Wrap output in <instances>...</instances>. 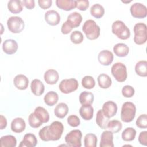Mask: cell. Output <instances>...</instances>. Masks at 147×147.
Here are the masks:
<instances>
[{
	"label": "cell",
	"instance_id": "15",
	"mask_svg": "<svg viewBox=\"0 0 147 147\" xmlns=\"http://www.w3.org/2000/svg\"><path fill=\"white\" fill-rule=\"evenodd\" d=\"M2 49L5 53L7 55H13L15 53L18 49V44L14 40H6L3 42Z\"/></svg>",
	"mask_w": 147,
	"mask_h": 147
},
{
	"label": "cell",
	"instance_id": "16",
	"mask_svg": "<svg viewBox=\"0 0 147 147\" xmlns=\"http://www.w3.org/2000/svg\"><path fill=\"white\" fill-rule=\"evenodd\" d=\"M82 21V15L80 13L75 11L69 14L68 16L67 20L65 22L72 29H73L79 26Z\"/></svg>",
	"mask_w": 147,
	"mask_h": 147
},
{
	"label": "cell",
	"instance_id": "12",
	"mask_svg": "<svg viewBox=\"0 0 147 147\" xmlns=\"http://www.w3.org/2000/svg\"><path fill=\"white\" fill-rule=\"evenodd\" d=\"M98 59L100 64L104 66H108L112 63L114 59V55L109 50H103L99 53Z\"/></svg>",
	"mask_w": 147,
	"mask_h": 147
},
{
	"label": "cell",
	"instance_id": "49",
	"mask_svg": "<svg viewBox=\"0 0 147 147\" xmlns=\"http://www.w3.org/2000/svg\"><path fill=\"white\" fill-rule=\"evenodd\" d=\"M0 117V129L3 130L7 126V120L6 118L2 115H1Z\"/></svg>",
	"mask_w": 147,
	"mask_h": 147
},
{
	"label": "cell",
	"instance_id": "14",
	"mask_svg": "<svg viewBox=\"0 0 147 147\" xmlns=\"http://www.w3.org/2000/svg\"><path fill=\"white\" fill-rule=\"evenodd\" d=\"M100 147H114L113 133L110 130L102 132L100 137Z\"/></svg>",
	"mask_w": 147,
	"mask_h": 147
},
{
	"label": "cell",
	"instance_id": "5",
	"mask_svg": "<svg viewBox=\"0 0 147 147\" xmlns=\"http://www.w3.org/2000/svg\"><path fill=\"white\" fill-rule=\"evenodd\" d=\"M134 33L133 41L137 45H142L147 40L146 25L144 23L139 22L134 25L133 28Z\"/></svg>",
	"mask_w": 147,
	"mask_h": 147
},
{
	"label": "cell",
	"instance_id": "33",
	"mask_svg": "<svg viewBox=\"0 0 147 147\" xmlns=\"http://www.w3.org/2000/svg\"><path fill=\"white\" fill-rule=\"evenodd\" d=\"M136 73L142 77L147 76V61L146 60H141L138 61L135 65Z\"/></svg>",
	"mask_w": 147,
	"mask_h": 147
},
{
	"label": "cell",
	"instance_id": "28",
	"mask_svg": "<svg viewBox=\"0 0 147 147\" xmlns=\"http://www.w3.org/2000/svg\"><path fill=\"white\" fill-rule=\"evenodd\" d=\"M22 1L19 0H10L7 3L9 10L13 14H18L23 10Z\"/></svg>",
	"mask_w": 147,
	"mask_h": 147
},
{
	"label": "cell",
	"instance_id": "37",
	"mask_svg": "<svg viewBox=\"0 0 147 147\" xmlns=\"http://www.w3.org/2000/svg\"><path fill=\"white\" fill-rule=\"evenodd\" d=\"M122 127V125L119 121L111 120L109 122L107 129L113 133H117L119 131Z\"/></svg>",
	"mask_w": 147,
	"mask_h": 147
},
{
	"label": "cell",
	"instance_id": "19",
	"mask_svg": "<svg viewBox=\"0 0 147 147\" xmlns=\"http://www.w3.org/2000/svg\"><path fill=\"white\" fill-rule=\"evenodd\" d=\"M37 144V139L36 136L32 133L25 134L24 136L22 141L20 142L19 146L34 147Z\"/></svg>",
	"mask_w": 147,
	"mask_h": 147
},
{
	"label": "cell",
	"instance_id": "23",
	"mask_svg": "<svg viewBox=\"0 0 147 147\" xmlns=\"http://www.w3.org/2000/svg\"><path fill=\"white\" fill-rule=\"evenodd\" d=\"M79 114L83 119L91 120L93 118L94 108L91 105H82L79 109Z\"/></svg>",
	"mask_w": 147,
	"mask_h": 147
},
{
	"label": "cell",
	"instance_id": "31",
	"mask_svg": "<svg viewBox=\"0 0 147 147\" xmlns=\"http://www.w3.org/2000/svg\"><path fill=\"white\" fill-rule=\"evenodd\" d=\"M68 113V107L65 103H59L54 109L55 115L59 118H63Z\"/></svg>",
	"mask_w": 147,
	"mask_h": 147
},
{
	"label": "cell",
	"instance_id": "32",
	"mask_svg": "<svg viewBox=\"0 0 147 147\" xmlns=\"http://www.w3.org/2000/svg\"><path fill=\"white\" fill-rule=\"evenodd\" d=\"M58 100V94L56 92L53 91L48 92L44 98L45 103L49 106H52L55 105L56 103H57Z\"/></svg>",
	"mask_w": 147,
	"mask_h": 147
},
{
	"label": "cell",
	"instance_id": "2",
	"mask_svg": "<svg viewBox=\"0 0 147 147\" xmlns=\"http://www.w3.org/2000/svg\"><path fill=\"white\" fill-rule=\"evenodd\" d=\"M82 30L86 37L90 40H96L100 36V27L93 20L86 21L82 26Z\"/></svg>",
	"mask_w": 147,
	"mask_h": 147
},
{
	"label": "cell",
	"instance_id": "18",
	"mask_svg": "<svg viewBox=\"0 0 147 147\" xmlns=\"http://www.w3.org/2000/svg\"><path fill=\"white\" fill-rule=\"evenodd\" d=\"M30 89L34 95L40 96L44 93L45 87L43 83L40 79H34L31 82Z\"/></svg>",
	"mask_w": 147,
	"mask_h": 147
},
{
	"label": "cell",
	"instance_id": "30",
	"mask_svg": "<svg viewBox=\"0 0 147 147\" xmlns=\"http://www.w3.org/2000/svg\"><path fill=\"white\" fill-rule=\"evenodd\" d=\"M1 147H15L17 145V140L12 135H6L1 138Z\"/></svg>",
	"mask_w": 147,
	"mask_h": 147
},
{
	"label": "cell",
	"instance_id": "7",
	"mask_svg": "<svg viewBox=\"0 0 147 147\" xmlns=\"http://www.w3.org/2000/svg\"><path fill=\"white\" fill-rule=\"evenodd\" d=\"M82 133L80 130H72L65 137V141L68 146L71 147H80Z\"/></svg>",
	"mask_w": 147,
	"mask_h": 147
},
{
	"label": "cell",
	"instance_id": "42",
	"mask_svg": "<svg viewBox=\"0 0 147 147\" xmlns=\"http://www.w3.org/2000/svg\"><path fill=\"white\" fill-rule=\"evenodd\" d=\"M134 88L129 85L125 86L122 89V94L125 98H131L134 95Z\"/></svg>",
	"mask_w": 147,
	"mask_h": 147
},
{
	"label": "cell",
	"instance_id": "40",
	"mask_svg": "<svg viewBox=\"0 0 147 147\" xmlns=\"http://www.w3.org/2000/svg\"><path fill=\"white\" fill-rule=\"evenodd\" d=\"M28 122L29 125L33 128H38L41 126L43 123L36 117L34 113H31L29 115Z\"/></svg>",
	"mask_w": 147,
	"mask_h": 147
},
{
	"label": "cell",
	"instance_id": "13",
	"mask_svg": "<svg viewBox=\"0 0 147 147\" xmlns=\"http://www.w3.org/2000/svg\"><path fill=\"white\" fill-rule=\"evenodd\" d=\"M117 105L113 101H107L103 105L102 111L105 115L108 117L111 118L114 117L117 112Z\"/></svg>",
	"mask_w": 147,
	"mask_h": 147
},
{
	"label": "cell",
	"instance_id": "48",
	"mask_svg": "<svg viewBox=\"0 0 147 147\" xmlns=\"http://www.w3.org/2000/svg\"><path fill=\"white\" fill-rule=\"evenodd\" d=\"M72 29L67 24L66 22H64L61 28V32L63 34H67L72 31Z\"/></svg>",
	"mask_w": 147,
	"mask_h": 147
},
{
	"label": "cell",
	"instance_id": "11",
	"mask_svg": "<svg viewBox=\"0 0 147 147\" xmlns=\"http://www.w3.org/2000/svg\"><path fill=\"white\" fill-rule=\"evenodd\" d=\"M44 18L46 22L51 26H56L60 23V16L57 11L49 10L45 13Z\"/></svg>",
	"mask_w": 147,
	"mask_h": 147
},
{
	"label": "cell",
	"instance_id": "36",
	"mask_svg": "<svg viewBox=\"0 0 147 147\" xmlns=\"http://www.w3.org/2000/svg\"><path fill=\"white\" fill-rule=\"evenodd\" d=\"M97 141V137L94 134L88 133L84 136V144L85 147H96Z\"/></svg>",
	"mask_w": 147,
	"mask_h": 147
},
{
	"label": "cell",
	"instance_id": "26",
	"mask_svg": "<svg viewBox=\"0 0 147 147\" xmlns=\"http://www.w3.org/2000/svg\"><path fill=\"white\" fill-rule=\"evenodd\" d=\"M79 100L82 105H91L94 100V96L92 92L84 91L80 94Z\"/></svg>",
	"mask_w": 147,
	"mask_h": 147
},
{
	"label": "cell",
	"instance_id": "38",
	"mask_svg": "<svg viewBox=\"0 0 147 147\" xmlns=\"http://www.w3.org/2000/svg\"><path fill=\"white\" fill-rule=\"evenodd\" d=\"M82 85L86 89H92L95 86V81L91 76H85L82 79Z\"/></svg>",
	"mask_w": 147,
	"mask_h": 147
},
{
	"label": "cell",
	"instance_id": "22",
	"mask_svg": "<svg viewBox=\"0 0 147 147\" xmlns=\"http://www.w3.org/2000/svg\"><path fill=\"white\" fill-rule=\"evenodd\" d=\"M25 127V122L22 118H16L11 121V129L14 133H20L24 131Z\"/></svg>",
	"mask_w": 147,
	"mask_h": 147
},
{
	"label": "cell",
	"instance_id": "1",
	"mask_svg": "<svg viewBox=\"0 0 147 147\" xmlns=\"http://www.w3.org/2000/svg\"><path fill=\"white\" fill-rule=\"evenodd\" d=\"M64 126L61 122L54 121L50 125L43 127L40 130L38 136L44 141H57L63 133Z\"/></svg>",
	"mask_w": 147,
	"mask_h": 147
},
{
	"label": "cell",
	"instance_id": "35",
	"mask_svg": "<svg viewBox=\"0 0 147 147\" xmlns=\"http://www.w3.org/2000/svg\"><path fill=\"white\" fill-rule=\"evenodd\" d=\"M136 131L131 127L126 128L122 133V138L125 141H131L136 137Z\"/></svg>",
	"mask_w": 147,
	"mask_h": 147
},
{
	"label": "cell",
	"instance_id": "9",
	"mask_svg": "<svg viewBox=\"0 0 147 147\" xmlns=\"http://www.w3.org/2000/svg\"><path fill=\"white\" fill-rule=\"evenodd\" d=\"M79 86L78 80L74 78L62 80L59 85L60 91L63 94H69L76 91Z\"/></svg>",
	"mask_w": 147,
	"mask_h": 147
},
{
	"label": "cell",
	"instance_id": "25",
	"mask_svg": "<svg viewBox=\"0 0 147 147\" xmlns=\"http://www.w3.org/2000/svg\"><path fill=\"white\" fill-rule=\"evenodd\" d=\"M34 113L36 117L43 123H47L49 120V115L47 110L41 106H38L34 109Z\"/></svg>",
	"mask_w": 147,
	"mask_h": 147
},
{
	"label": "cell",
	"instance_id": "39",
	"mask_svg": "<svg viewBox=\"0 0 147 147\" xmlns=\"http://www.w3.org/2000/svg\"><path fill=\"white\" fill-rule=\"evenodd\" d=\"M84 37L82 32L78 30H75L72 32L70 35V40L71 42L75 44H79L83 41Z\"/></svg>",
	"mask_w": 147,
	"mask_h": 147
},
{
	"label": "cell",
	"instance_id": "46",
	"mask_svg": "<svg viewBox=\"0 0 147 147\" xmlns=\"http://www.w3.org/2000/svg\"><path fill=\"white\" fill-rule=\"evenodd\" d=\"M138 142L140 144L146 146L147 145V131H141L138 136Z\"/></svg>",
	"mask_w": 147,
	"mask_h": 147
},
{
	"label": "cell",
	"instance_id": "10",
	"mask_svg": "<svg viewBox=\"0 0 147 147\" xmlns=\"http://www.w3.org/2000/svg\"><path fill=\"white\" fill-rule=\"evenodd\" d=\"M130 11L131 16L137 18H144L147 15L146 7L139 2L133 3L130 7Z\"/></svg>",
	"mask_w": 147,
	"mask_h": 147
},
{
	"label": "cell",
	"instance_id": "43",
	"mask_svg": "<svg viewBox=\"0 0 147 147\" xmlns=\"http://www.w3.org/2000/svg\"><path fill=\"white\" fill-rule=\"evenodd\" d=\"M68 124L71 127H78L80 123V121L79 117L76 115H71L67 118Z\"/></svg>",
	"mask_w": 147,
	"mask_h": 147
},
{
	"label": "cell",
	"instance_id": "8",
	"mask_svg": "<svg viewBox=\"0 0 147 147\" xmlns=\"http://www.w3.org/2000/svg\"><path fill=\"white\" fill-rule=\"evenodd\" d=\"M7 25L11 33H20L24 30L25 23L20 17L11 16L7 20Z\"/></svg>",
	"mask_w": 147,
	"mask_h": 147
},
{
	"label": "cell",
	"instance_id": "41",
	"mask_svg": "<svg viewBox=\"0 0 147 147\" xmlns=\"http://www.w3.org/2000/svg\"><path fill=\"white\" fill-rule=\"evenodd\" d=\"M136 126L141 129L147 127V115L146 114H141L137 119L136 122Z\"/></svg>",
	"mask_w": 147,
	"mask_h": 147
},
{
	"label": "cell",
	"instance_id": "45",
	"mask_svg": "<svg viewBox=\"0 0 147 147\" xmlns=\"http://www.w3.org/2000/svg\"><path fill=\"white\" fill-rule=\"evenodd\" d=\"M38 3L41 9L45 10L49 8L52 6V0H38Z\"/></svg>",
	"mask_w": 147,
	"mask_h": 147
},
{
	"label": "cell",
	"instance_id": "50",
	"mask_svg": "<svg viewBox=\"0 0 147 147\" xmlns=\"http://www.w3.org/2000/svg\"><path fill=\"white\" fill-rule=\"evenodd\" d=\"M123 2H124V3H126V2H123V1H122ZM131 2V1H129V2H128V3H129V2Z\"/></svg>",
	"mask_w": 147,
	"mask_h": 147
},
{
	"label": "cell",
	"instance_id": "3",
	"mask_svg": "<svg viewBox=\"0 0 147 147\" xmlns=\"http://www.w3.org/2000/svg\"><path fill=\"white\" fill-rule=\"evenodd\" d=\"M112 33L121 40H127L130 36V31L125 23L120 20L114 21L111 26Z\"/></svg>",
	"mask_w": 147,
	"mask_h": 147
},
{
	"label": "cell",
	"instance_id": "6",
	"mask_svg": "<svg viewBox=\"0 0 147 147\" xmlns=\"http://www.w3.org/2000/svg\"><path fill=\"white\" fill-rule=\"evenodd\" d=\"M111 73L118 82H125L127 77L126 65L120 62L115 63L111 68Z\"/></svg>",
	"mask_w": 147,
	"mask_h": 147
},
{
	"label": "cell",
	"instance_id": "4",
	"mask_svg": "<svg viewBox=\"0 0 147 147\" xmlns=\"http://www.w3.org/2000/svg\"><path fill=\"white\" fill-rule=\"evenodd\" d=\"M136 107L135 105L130 102H125L121 108V119L124 122H131L136 115Z\"/></svg>",
	"mask_w": 147,
	"mask_h": 147
},
{
	"label": "cell",
	"instance_id": "34",
	"mask_svg": "<svg viewBox=\"0 0 147 147\" xmlns=\"http://www.w3.org/2000/svg\"><path fill=\"white\" fill-rule=\"evenodd\" d=\"M90 13L94 17L100 18L105 14L104 7L99 3L94 4L90 8Z\"/></svg>",
	"mask_w": 147,
	"mask_h": 147
},
{
	"label": "cell",
	"instance_id": "27",
	"mask_svg": "<svg viewBox=\"0 0 147 147\" xmlns=\"http://www.w3.org/2000/svg\"><path fill=\"white\" fill-rule=\"evenodd\" d=\"M109 122V118L107 117L103 113L102 110L100 109L98 111L96 116V124L102 129H106Z\"/></svg>",
	"mask_w": 147,
	"mask_h": 147
},
{
	"label": "cell",
	"instance_id": "24",
	"mask_svg": "<svg viewBox=\"0 0 147 147\" xmlns=\"http://www.w3.org/2000/svg\"><path fill=\"white\" fill-rule=\"evenodd\" d=\"M113 51L117 56L123 57L129 54V48L124 43H118L114 46Z\"/></svg>",
	"mask_w": 147,
	"mask_h": 147
},
{
	"label": "cell",
	"instance_id": "20",
	"mask_svg": "<svg viewBox=\"0 0 147 147\" xmlns=\"http://www.w3.org/2000/svg\"><path fill=\"white\" fill-rule=\"evenodd\" d=\"M55 3L57 7L65 11H70L76 7L75 0H56Z\"/></svg>",
	"mask_w": 147,
	"mask_h": 147
},
{
	"label": "cell",
	"instance_id": "47",
	"mask_svg": "<svg viewBox=\"0 0 147 147\" xmlns=\"http://www.w3.org/2000/svg\"><path fill=\"white\" fill-rule=\"evenodd\" d=\"M22 3L29 10L33 9L35 7V2L34 0H24L22 1Z\"/></svg>",
	"mask_w": 147,
	"mask_h": 147
},
{
	"label": "cell",
	"instance_id": "17",
	"mask_svg": "<svg viewBox=\"0 0 147 147\" xmlns=\"http://www.w3.org/2000/svg\"><path fill=\"white\" fill-rule=\"evenodd\" d=\"M13 83L14 85L17 89L24 90L28 87L29 79L25 75L19 74L15 76L13 80Z\"/></svg>",
	"mask_w": 147,
	"mask_h": 147
},
{
	"label": "cell",
	"instance_id": "44",
	"mask_svg": "<svg viewBox=\"0 0 147 147\" xmlns=\"http://www.w3.org/2000/svg\"><path fill=\"white\" fill-rule=\"evenodd\" d=\"M89 7V1L87 0H77L76 7L80 11H86Z\"/></svg>",
	"mask_w": 147,
	"mask_h": 147
},
{
	"label": "cell",
	"instance_id": "29",
	"mask_svg": "<svg viewBox=\"0 0 147 147\" xmlns=\"http://www.w3.org/2000/svg\"><path fill=\"white\" fill-rule=\"evenodd\" d=\"M99 86L103 89L109 88L112 83L111 78L107 74H100L97 78Z\"/></svg>",
	"mask_w": 147,
	"mask_h": 147
},
{
	"label": "cell",
	"instance_id": "21",
	"mask_svg": "<svg viewBox=\"0 0 147 147\" xmlns=\"http://www.w3.org/2000/svg\"><path fill=\"white\" fill-rule=\"evenodd\" d=\"M44 79L47 84L53 85L56 84L59 80V75L56 70L49 69L45 72Z\"/></svg>",
	"mask_w": 147,
	"mask_h": 147
}]
</instances>
